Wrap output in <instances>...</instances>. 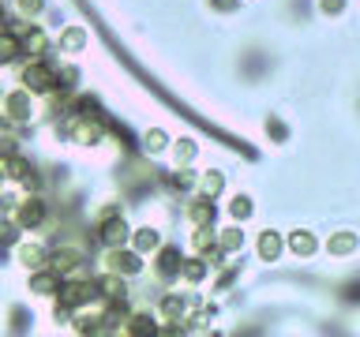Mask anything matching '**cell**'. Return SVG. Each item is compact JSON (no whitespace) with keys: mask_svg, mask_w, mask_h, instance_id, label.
I'll return each mask as SVG.
<instances>
[{"mask_svg":"<svg viewBox=\"0 0 360 337\" xmlns=\"http://www.w3.org/2000/svg\"><path fill=\"white\" fill-rule=\"evenodd\" d=\"M22 90H30V94H45V90H53L56 86V67L53 64H45V60H34L22 67Z\"/></svg>","mask_w":360,"mask_h":337,"instance_id":"1","label":"cell"},{"mask_svg":"<svg viewBox=\"0 0 360 337\" xmlns=\"http://www.w3.org/2000/svg\"><path fill=\"white\" fill-rule=\"evenodd\" d=\"M105 266L112 270V274H124V277H131V274H139V270H143L139 251H120V247H109Z\"/></svg>","mask_w":360,"mask_h":337,"instance_id":"2","label":"cell"},{"mask_svg":"<svg viewBox=\"0 0 360 337\" xmlns=\"http://www.w3.org/2000/svg\"><path fill=\"white\" fill-rule=\"evenodd\" d=\"M15 221H19V229H38L45 221V202L41 199H22L15 206Z\"/></svg>","mask_w":360,"mask_h":337,"instance_id":"3","label":"cell"},{"mask_svg":"<svg viewBox=\"0 0 360 337\" xmlns=\"http://www.w3.org/2000/svg\"><path fill=\"white\" fill-rule=\"evenodd\" d=\"M94 292H98L94 281H72V285H64V289H60V300L68 303V308H79V303L94 300Z\"/></svg>","mask_w":360,"mask_h":337,"instance_id":"4","label":"cell"},{"mask_svg":"<svg viewBox=\"0 0 360 337\" xmlns=\"http://www.w3.org/2000/svg\"><path fill=\"white\" fill-rule=\"evenodd\" d=\"M180 266H184V258H180V247H165V251L158 255V277L173 281V277H180Z\"/></svg>","mask_w":360,"mask_h":337,"instance_id":"5","label":"cell"},{"mask_svg":"<svg viewBox=\"0 0 360 337\" xmlns=\"http://www.w3.org/2000/svg\"><path fill=\"white\" fill-rule=\"evenodd\" d=\"M128 221H124V218H112V221H105V225H101V244H105V247H120L124 240H128Z\"/></svg>","mask_w":360,"mask_h":337,"instance_id":"6","label":"cell"},{"mask_svg":"<svg viewBox=\"0 0 360 337\" xmlns=\"http://www.w3.org/2000/svg\"><path fill=\"white\" fill-rule=\"evenodd\" d=\"M30 292H38V296H53V292H60V274L49 266V270H41V274H34L30 277Z\"/></svg>","mask_w":360,"mask_h":337,"instance_id":"7","label":"cell"},{"mask_svg":"<svg viewBox=\"0 0 360 337\" xmlns=\"http://www.w3.org/2000/svg\"><path fill=\"white\" fill-rule=\"evenodd\" d=\"M4 109H8V117L11 120H27L34 105H30V90H19V94H8L4 98Z\"/></svg>","mask_w":360,"mask_h":337,"instance_id":"8","label":"cell"},{"mask_svg":"<svg viewBox=\"0 0 360 337\" xmlns=\"http://www.w3.org/2000/svg\"><path fill=\"white\" fill-rule=\"evenodd\" d=\"M19 263L27 270H41L45 266V247L41 244H19Z\"/></svg>","mask_w":360,"mask_h":337,"instance_id":"9","label":"cell"},{"mask_svg":"<svg viewBox=\"0 0 360 337\" xmlns=\"http://www.w3.org/2000/svg\"><path fill=\"white\" fill-rule=\"evenodd\" d=\"M162 247V236H158V229H150V225H143V229H135V251H158Z\"/></svg>","mask_w":360,"mask_h":337,"instance_id":"10","label":"cell"},{"mask_svg":"<svg viewBox=\"0 0 360 337\" xmlns=\"http://www.w3.org/2000/svg\"><path fill=\"white\" fill-rule=\"evenodd\" d=\"M22 53V41L11 30H0V64H11Z\"/></svg>","mask_w":360,"mask_h":337,"instance_id":"11","label":"cell"},{"mask_svg":"<svg viewBox=\"0 0 360 337\" xmlns=\"http://www.w3.org/2000/svg\"><path fill=\"white\" fill-rule=\"evenodd\" d=\"M75 263H79V251H75V247H64V251H56V255H53V263H49V266L56 270V274H68V270H72Z\"/></svg>","mask_w":360,"mask_h":337,"instance_id":"12","label":"cell"},{"mask_svg":"<svg viewBox=\"0 0 360 337\" xmlns=\"http://www.w3.org/2000/svg\"><path fill=\"white\" fill-rule=\"evenodd\" d=\"M278 251H281L278 236H274V232H263V240H259V258H263V263H274Z\"/></svg>","mask_w":360,"mask_h":337,"instance_id":"13","label":"cell"},{"mask_svg":"<svg viewBox=\"0 0 360 337\" xmlns=\"http://www.w3.org/2000/svg\"><path fill=\"white\" fill-rule=\"evenodd\" d=\"M289 247H292V255H304L308 258L315 251V240H311V232H292L289 236Z\"/></svg>","mask_w":360,"mask_h":337,"instance_id":"14","label":"cell"},{"mask_svg":"<svg viewBox=\"0 0 360 337\" xmlns=\"http://www.w3.org/2000/svg\"><path fill=\"white\" fill-rule=\"evenodd\" d=\"M75 143H83V146L101 143V128H98V124H79V128H75Z\"/></svg>","mask_w":360,"mask_h":337,"instance_id":"15","label":"cell"},{"mask_svg":"<svg viewBox=\"0 0 360 337\" xmlns=\"http://www.w3.org/2000/svg\"><path fill=\"white\" fill-rule=\"evenodd\" d=\"M188 213H191V221H195V225H210L214 221V206L207 199H195V206H191Z\"/></svg>","mask_w":360,"mask_h":337,"instance_id":"16","label":"cell"},{"mask_svg":"<svg viewBox=\"0 0 360 337\" xmlns=\"http://www.w3.org/2000/svg\"><path fill=\"white\" fill-rule=\"evenodd\" d=\"M11 244H19V221L0 218V247H11Z\"/></svg>","mask_w":360,"mask_h":337,"instance_id":"17","label":"cell"},{"mask_svg":"<svg viewBox=\"0 0 360 337\" xmlns=\"http://www.w3.org/2000/svg\"><path fill=\"white\" fill-rule=\"evenodd\" d=\"M326 247H330L334 255H345V251H353V247H356V236H353V232H342V236H334Z\"/></svg>","mask_w":360,"mask_h":337,"instance_id":"18","label":"cell"},{"mask_svg":"<svg viewBox=\"0 0 360 337\" xmlns=\"http://www.w3.org/2000/svg\"><path fill=\"white\" fill-rule=\"evenodd\" d=\"M221 247L233 255L236 247H244V232H240V229H225V236H221Z\"/></svg>","mask_w":360,"mask_h":337,"instance_id":"19","label":"cell"},{"mask_svg":"<svg viewBox=\"0 0 360 337\" xmlns=\"http://www.w3.org/2000/svg\"><path fill=\"white\" fill-rule=\"evenodd\" d=\"M162 311H165V319H180V311H184V300H180L176 292H173V296L162 300Z\"/></svg>","mask_w":360,"mask_h":337,"instance_id":"20","label":"cell"},{"mask_svg":"<svg viewBox=\"0 0 360 337\" xmlns=\"http://www.w3.org/2000/svg\"><path fill=\"white\" fill-rule=\"evenodd\" d=\"M124 330H128V333H150L154 322H150V315H135V319L124 326Z\"/></svg>","mask_w":360,"mask_h":337,"instance_id":"21","label":"cell"},{"mask_svg":"<svg viewBox=\"0 0 360 337\" xmlns=\"http://www.w3.org/2000/svg\"><path fill=\"white\" fill-rule=\"evenodd\" d=\"M180 274H184L188 281H202V274H207V266H202L199 258H191V263H184V266H180Z\"/></svg>","mask_w":360,"mask_h":337,"instance_id":"22","label":"cell"},{"mask_svg":"<svg viewBox=\"0 0 360 337\" xmlns=\"http://www.w3.org/2000/svg\"><path fill=\"white\" fill-rule=\"evenodd\" d=\"M229 210H233V218H248V213H252V199H244V195H236Z\"/></svg>","mask_w":360,"mask_h":337,"instance_id":"23","label":"cell"},{"mask_svg":"<svg viewBox=\"0 0 360 337\" xmlns=\"http://www.w3.org/2000/svg\"><path fill=\"white\" fill-rule=\"evenodd\" d=\"M202 191H207V195H218V191H221V176L207 173V176H202Z\"/></svg>","mask_w":360,"mask_h":337,"instance_id":"24","label":"cell"},{"mask_svg":"<svg viewBox=\"0 0 360 337\" xmlns=\"http://www.w3.org/2000/svg\"><path fill=\"white\" fill-rule=\"evenodd\" d=\"M41 8H45V0H19V11H22V15H38Z\"/></svg>","mask_w":360,"mask_h":337,"instance_id":"25","label":"cell"},{"mask_svg":"<svg viewBox=\"0 0 360 337\" xmlns=\"http://www.w3.org/2000/svg\"><path fill=\"white\" fill-rule=\"evenodd\" d=\"M146 146H150V150H162V146H165V135H162V131H146Z\"/></svg>","mask_w":360,"mask_h":337,"instance_id":"26","label":"cell"},{"mask_svg":"<svg viewBox=\"0 0 360 337\" xmlns=\"http://www.w3.org/2000/svg\"><path fill=\"white\" fill-rule=\"evenodd\" d=\"M319 4H323V11H342L345 0H319Z\"/></svg>","mask_w":360,"mask_h":337,"instance_id":"27","label":"cell"}]
</instances>
